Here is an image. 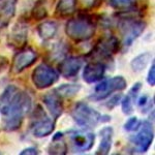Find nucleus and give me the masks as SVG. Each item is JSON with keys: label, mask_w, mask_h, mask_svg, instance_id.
I'll list each match as a JSON object with an SVG mask.
<instances>
[{"label": "nucleus", "mask_w": 155, "mask_h": 155, "mask_svg": "<svg viewBox=\"0 0 155 155\" xmlns=\"http://www.w3.org/2000/svg\"><path fill=\"white\" fill-rule=\"evenodd\" d=\"M32 107V98L28 92L16 85H8L0 95V113L3 116V128L16 131L21 128L25 117Z\"/></svg>", "instance_id": "nucleus-1"}, {"label": "nucleus", "mask_w": 155, "mask_h": 155, "mask_svg": "<svg viewBox=\"0 0 155 155\" xmlns=\"http://www.w3.org/2000/svg\"><path fill=\"white\" fill-rule=\"evenodd\" d=\"M97 20L89 14H80L65 24V33L72 41L84 42L92 38L96 31Z\"/></svg>", "instance_id": "nucleus-2"}, {"label": "nucleus", "mask_w": 155, "mask_h": 155, "mask_svg": "<svg viewBox=\"0 0 155 155\" xmlns=\"http://www.w3.org/2000/svg\"><path fill=\"white\" fill-rule=\"evenodd\" d=\"M71 117L79 126L84 128H93L99 123L111 121V116L101 114L84 101H79L71 110Z\"/></svg>", "instance_id": "nucleus-3"}, {"label": "nucleus", "mask_w": 155, "mask_h": 155, "mask_svg": "<svg viewBox=\"0 0 155 155\" xmlns=\"http://www.w3.org/2000/svg\"><path fill=\"white\" fill-rule=\"evenodd\" d=\"M119 17L118 27L122 35V45L124 48H129L145 31L146 23L143 20L128 16V14L120 15Z\"/></svg>", "instance_id": "nucleus-4"}, {"label": "nucleus", "mask_w": 155, "mask_h": 155, "mask_svg": "<svg viewBox=\"0 0 155 155\" xmlns=\"http://www.w3.org/2000/svg\"><path fill=\"white\" fill-rule=\"evenodd\" d=\"M33 137L37 139H42L52 134L55 129V120L47 116L44 109L41 106H37L32 114L31 122H30Z\"/></svg>", "instance_id": "nucleus-5"}, {"label": "nucleus", "mask_w": 155, "mask_h": 155, "mask_svg": "<svg viewBox=\"0 0 155 155\" xmlns=\"http://www.w3.org/2000/svg\"><path fill=\"white\" fill-rule=\"evenodd\" d=\"M120 49V41L115 35H104L101 37L93 49L90 51L89 56L96 59V61L111 59Z\"/></svg>", "instance_id": "nucleus-6"}, {"label": "nucleus", "mask_w": 155, "mask_h": 155, "mask_svg": "<svg viewBox=\"0 0 155 155\" xmlns=\"http://www.w3.org/2000/svg\"><path fill=\"white\" fill-rule=\"evenodd\" d=\"M127 87V82L122 76H116L111 79H107L101 81L96 85L94 89V93L90 95L89 98L94 101H104L113 92L122 91Z\"/></svg>", "instance_id": "nucleus-7"}, {"label": "nucleus", "mask_w": 155, "mask_h": 155, "mask_svg": "<svg viewBox=\"0 0 155 155\" xmlns=\"http://www.w3.org/2000/svg\"><path fill=\"white\" fill-rule=\"evenodd\" d=\"M59 74L52 66L47 63H41L33 69L31 74V81L34 86L39 90L47 89L57 83Z\"/></svg>", "instance_id": "nucleus-8"}, {"label": "nucleus", "mask_w": 155, "mask_h": 155, "mask_svg": "<svg viewBox=\"0 0 155 155\" xmlns=\"http://www.w3.org/2000/svg\"><path fill=\"white\" fill-rule=\"evenodd\" d=\"M38 59V53L32 48H25L19 50L14 56L11 64V71L14 74H19L25 69L32 66Z\"/></svg>", "instance_id": "nucleus-9"}, {"label": "nucleus", "mask_w": 155, "mask_h": 155, "mask_svg": "<svg viewBox=\"0 0 155 155\" xmlns=\"http://www.w3.org/2000/svg\"><path fill=\"white\" fill-rule=\"evenodd\" d=\"M137 132L136 136L131 137V143L134 145L137 151L140 153L147 152L152 145L154 137L153 125L150 121L141 122V125L137 129Z\"/></svg>", "instance_id": "nucleus-10"}, {"label": "nucleus", "mask_w": 155, "mask_h": 155, "mask_svg": "<svg viewBox=\"0 0 155 155\" xmlns=\"http://www.w3.org/2000/svg\"><path fill=\"white\" fill-rule=\"evenodd\" d=\"M28 41V26L24 21H18L12 26L6 37L7 46L12 50L23 49L26 47Z\"/></svg>", "instance_id": "nucleus-11"}, {"label": "nucleus", "mask_w": 155, "mask_h": 155, "mask_svg": "<svg viewBox=\"0 0 155 155\" xmlns=\"http://www.w3.org/2000/svg\"><path fill=\"white\" fill-rule=\"evenodd\" d=\"M74 150L87 152L92 149L95 142V134L88 130H71L68 132Z\"/></svg>", "instance_id": "nucleus-12"}, {"label": "nucleus", "mask_w": 155, "mask_h": 155, "mask_svg": "<svg viewBox=\"0 0 155 155\" xmlns=\"http://www.w3.org/2000/svg\"><path fill=\"white\" fill-rule=\"evenodd\" d=\"M84 60L81 57H64L58 64V74L65 79H71L78 76L83 66Z\"/></svg>", "instance_id": "nucleus-13"}, {"label": "nucleus", "mask_w": 155, "mask_h": 155, "mask_svg": "<svg viewBox=\"0 0 155 155\" xmlns=\"http://www.w3.org/2000/svg\"><path fill=\"white\" fill-rule=\"evenodd\" d=\"M106 64L101 61H92L87 63L83 71V80L87 84L101 81L104 76Z\"/></svg>", "instance_id": "nucleus-14"}, {"label": "nucleus", "mask_w": 155, "mask_h": 155, "mask_svg": "<svg viewBox=\"0 0 155 155\" xmlns=\"http://www.w3.org/2000/svg\"><path fill=\"white\" fill-rule=\"evenodd\" d=\"M42 101H44V104L46 106L47 110L49 111L50 115L53 117L54 120H57L63 114L64 106L63 101H62V97L59 96L55 92V90L53 92L47 93L42 97Z\"/></svg>", "instance_id": "nucleus-15"}, {"label": "nucleus", "mask_w": 155, "mask_h": 155, "mask_svg": "<svg viewBox=\"0 0 155 155\" xmlns=\"http://www.w3.org/2000/svg\"><path fill=\"white\" fill-rule=\"evenodd\" d=\"M17 0H0V31L9 24L16 15Z\"/></svg>", "instance_id": "nucleus-16"}, {"label": "nucleus", "mask_w": 155, "mask_h": 155, "mask_svg": "<svg viewBox=\"0 0 155 155\" xmlns=\"http://www.w3.org/2000/svg\"><path fill=\"white\" fill-rule=\"evenodd\" d=\"M99 136H101V144H99L95 154L98 155L109 154L112 149V145H113L114 129L111 126L102 127L101 131H99Z\"/></svg>", "instance_id": "nucleus-17"}, {"label": "nucleus", "mask_w": 155, "mask_h": 155, "mask_svg": "<svg viewBox=\"0 0 155 155\" xmlns=\"http://www.w3.org/2000/svg\"><path fill=\"white\" fill-rule=\"evenodd\" d=\"M78 0H59L55 7V16L59 19L71 17L77 11Z\"/></svg>", "instance_id": "nucleus-18"}, {"label": "nucleus", "mask_w": 155, "mask_h": 155, "mask_svg": "<svg viewBox=\"0 0 155 155\" xmlns=\"http://www.w3.org/2000/svg\"><path fill=\"white\" fill-rule=\"evenodd\" d=\"M57 32H58V25L54 21H44L37 26V34L44 41H48L54 38Z\"/></svg>", "instance_id": "nucleus-19"}, {"label": "nucleus", "mask_w": 155, "mask_h": 155, "mask_svg": "<svg viewBox=\"0 0 155 155\" xmlns=\"http://www.w3.org/2000/svg\"><path fill=\"white\" fill-rule=\"evenodd\" d=\"M110 6L120 15L137 12V0H109Z\"/></svg>", "instance_id": "nucleus-20"}, {"label": "nucleus", "mask_w": 155, "mask_h": 155, "mask_svg": "<svg viewBox=\"0 0 155 155\" xmlns=\"http://www.w3.org/2000/svg\"><path fill=\"white\" fill-rule=\"evenodd\" d=\"M67 144L64 141V134L62 132H57L53 136L52 142L48 148V153L53 155H64L67 153Z\"/></svg>", "instance_id": "nucleus-21"}, {"label": "nucleus", "mask_w": 155, "mask_h": 155, "mask_svg": "<svg viewBox=\"0 0 155 155\" xmlns=\"http://www.w3.org/2000/svg\"><path fill=\"white\" fill-rule=\"evenodd\" d=\"M150 60H151V54L149 52H145L143 54L137 55L134 57L130 62V67L134 72H141L143 71L147 65L149 64Z\"/></svg>", "instance_id": "nucleus-22"}, {"label": "nucleus", "mask_w": 155, "mask_h": 155, "mask_svg": "<svg viewBox=\"0 0 155 155\" xmlns=\"http://www.w3.org/2000/svg\"><path fill=\"white\" fill-rule=\"evenodd\" d=\"M80 90H81V86L79 84H63L57 87L55 89V92L62 98H71L79 93Z\"/></svg>", "instance_id": "nucleus-23"}, {"label": "nucleus", "mask_w": 155, "mask_h": 155, "mask_svg": "<svg viewBox=\"0 0 155 155\" xmlns=\"http://www.w3.org/2000/svg\"><path fill=\"white\" fill-rule=\"evenodd\" d=\"M69 50V47L67 46L65 42H62L60 44L58 42L57 45H55L52 49V51L50 52V59L51 61H56V60H59V59H63L64 57L67 55V52Z\"/></svg>", "instance_id": "nucleus-24"}, {"label": "nucleus", "mask_w": 155, "mask_h": 155, "mask_svg": "<svg viewBox=\"0 0 155 155\" xmlns=\"http://www.w3.org/2000/svg\"><path fill=\"white\" fill-rule=\"evenodd\" d=\"M31 17L33 20H44L48 17V11H47L45 3L42 0H38L35 2L34 6L31 8Z\"/></svg>", "instance_id": "nucleus-25"}, {"label": "nucleus", "mask_w": 155, "mask_h": 155, "mask_svg": "<svg viewBox=\"0 0 155 155\" xmlns=\"http://www.w3.org/2000/svg\"><path fill=\"white\" fill-rule=\"evenodd\" d=\"M120 102H121V109H122L123 114L130 115L132 112H134V102L132 101V99L128 95L124 96Z\"/></svg>", "instance_id": "nucleus-26"}, {"label": "nucleus", "mask_w": 155, "mask_h": 155, "mask_svg": "<svg viewBox=\"0 0 155 155\" xmlns=\"http://www.w3.org/2000/svg\"><path fill=\"white\" fill-rule=\"evenodd\" d=\"M141 125V121L139 120L137 117H130L127 121L124 123V130L130 132V131H137Z\"/></svg>", "instance_id": "nucleus-27"}, {"label": "nucleus", "mask_w": 155, "mask_h": 155, "mask_svg": "<svg viewBox=\"0 0 155 155\" xmlns=\"http://www.w3.org/2000/svg\"><path fill=\"white\" fill-rule=\"evenodd\" d=\"M141 90H142V83L137 82V83H136L134 86L131 87L127 95H128L132 99V101L136 102L137 97V95H139V93H140V91H141Z\"/></svg>", "instance_id": "nucleus-28"}, {"label": "nucleus", "mask_w": 155, "mask_h": 155, "mask_svg": "<svg viewBox=\"0 0 155 155\" xmlns=\"http://www.w3.org/2000/svg\"><path fill=\"white\" fill-rule=\"evenodd\" d=\"M83 5L88 9H94L101 5L102 0H81Z\"/></svg>", "instance_id": "nucleus-29"}, {"label": "nucleus", "mask_w": 155, "mask_h": 155, "mask_svg": "<svg viewBox=\"0 0 155 155\" xmlns=\"http://www.w3.org/2000/svg\"><path fill=\"white\" fill-rule=\"evenodd\" d=\"M122 99V94H117V95H115L112 97L111 99H110L109 101H107L106 104V107H107L109 110H113L114 107H116L117 106H118V104L120 101H121Z\"/></svg>", "instance_id": "nucleus-30"}, {"label": "nucleus", "mask_w": 155, "mask_h": 155, "mask_svg": "<svg viewBox=\"0 0 155 155\" xmlns=\"http://www.w3.org/2000/svg\"><path fill=\"white\" fill-rule=\"evenodd\" d=\"M147 83L151 87L155 86V63L152 62V65L150 67L148 71V76H147Z\"/></svg>", "instance_id": "nucleus-31"}, {"label": "nucleus", "mask_w": 155, "mask_h": 155, "mask_svg": "<svg viewBox=\"0 0 155 155\" xmlns=\"http://www.w3.org/2000/svg\"><path fill=\"white\" fill-rule=\"evenodd\" d=\"M9 67V60L5 56L0 55V74L4 72Z\"/></svg>", "instance_id": "nucleus-32"}, {"label": "nucleus", "mask_w": 155, "mask_h": 155, "mask_svg": "<svg viewBox=\"0 0 155 155\" xmlns=\"http://www.w3.org/2000/svg\"><path fill=\"white\" fill-rule=\"evenodd\" d=\"M38 154V150L34 147H28V148H25L20 152V155H37Z\"/></svg>", "instance_id": "nucleus-33"}, {"label": "nucleus", "mask_w": 155, "mask_h": 155, "mask_svg": "<svg viewBox=\"0 0 155 155\" xmlns=\"http://www.w3.org/2000/svg\"><path fill=\"white\" fill-rule=\"evenodd\" d=\"M148 96L147 95H144V96H142L141 98L139 99V102H137V104H139V107H143L145 104H147V102H148Z\"/></svg>", "instance_id": "nucleus-34"}]
</instances>
